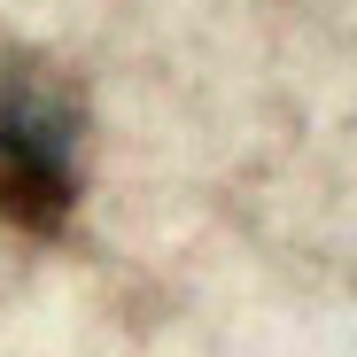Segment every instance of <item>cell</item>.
<instances>
[{
  "mask_svg": "<svg viewBox=\"0 0 357 357\" xmlns=\"http://www.w3.org/2000/svg\"><path fill=\"white\" fill-rule=\"evenodd\" d=\"M86 132L93 109L70 63L47 47H0V225L54 241L86 202Z\"/></svg>",
  "mask_w": 357,
  "mask_h": 357,
  "instance_id": "cell-1",
  "label": "cell"
}]
</instances>
